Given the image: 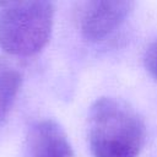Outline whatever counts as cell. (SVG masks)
<instances>
[{
  "mask_svg": "<svg viewBox=\"0 0 157 157\" xmlns=\"http://www.w3.org/2000/svg\"><path fill=\"white\" fill-rule=\"evenodd\" d=\"M87 140L93 157H137L146 141V128L125 102L102 97L90 108Z\"/></svg>",
  "mask_w": 157,
  "mask_h": 157,
  "instance_id": "cell-1",
  "label": "cell"
},
{
  "mask_svg": "<svg viewBox=\"0 0 157 157\" xmlns=\"http://www.w3.org/2000/svg\"><path fill=\"white\" fill-rule=\"evenodd\" d=\"M54 13L45 0L0 1V48L15 56L39 53L49 42Z\"/></svg>",
  "mask_w": 157,
  "mask_h": 157,
  "instance_id": "cell-2",
  "label": "cell"
},
{
  "mask_svg": "<svg viewBox=\"0 0 157 157\" xmlns=\"http://www.w3.org/2000/svg\"><path fill=\"white\" fill-rule=\"evenodd\" d=\"M134 2L126 0H90L77 4L75 21L81 36L99 42L115 32L132 11Z\"/></svg>",
  "mask_w": 157,
  "mask_h": 157,
  "instance_id": "cell-3",
  "label": "cell"
},
{
  "mask_svg": "<svg viewBox=\"0 0 157 157\" xmlns=\"http://www.w3.org/2000/svg\"><path fill=\"white\" fill-rule=\"evenodd\" d=\"M29 157H74V151L63 128L52 119L36 123L28 135Z\"/></svg>",
  "mask_w": 157,
  "mask_h": 157,
  "instance_id": "cell-4",
  "label": "cell"
},
{
  "mask_svg": "<svg viewBox=\"0 0 157 157\" xmlns=\"http://www.w3.org/2000/svg\"><path fill=\"white\" fill-rule=\"evenodd\" d=\"M22 76L5 58H0V126L6 120L20 91Z\"/></svg>",
  "mask_w": 157,
  "mask_h": 157,
  "instance_id": "cell-5",
  "label": "cell"
},
{
  "mask_svg": "<svg viewBox=\"0 0 157 157\" xmlns=\"http://www.w3.org/2000/svg\"><path fill=\"white\" fill-rule=\"evenodd\" d=\"M144 61L147 71L157 80V39L146 49Z\"/></svg>",
  "mask_w": 157,
  "mask_h": 157,
  "instance_id": "cell-6",
  "label": "cell"
}]
</instances>
